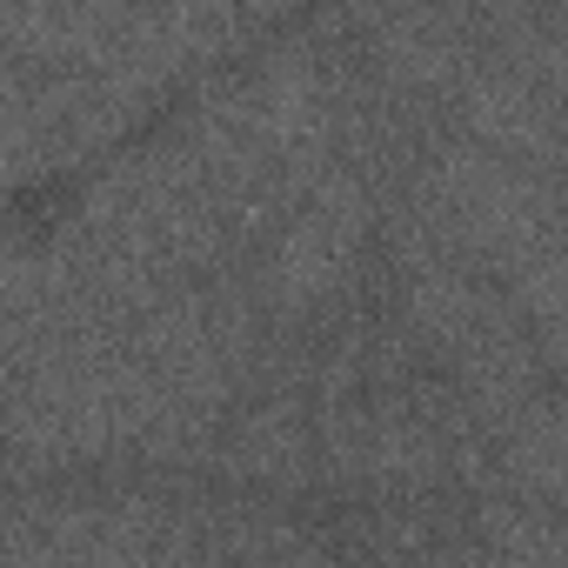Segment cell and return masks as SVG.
I'll return each instance as SVG.
<instances>
[{"label":"cell","instance_id":"1","mask_svg":"<svg viewBox=\"0 0 568 568\" xmlns=\"http://www.w3.org/2000/svg\"><path fill=\"white\" fill-rule=\"evenodd\" d=\"M207 475L227 495H261L295 508L322 488L315 475V422L308 395H274V402H241L207 455Z\"/></svg>","mask_w":568,"mask_h":568}]
</instances>
